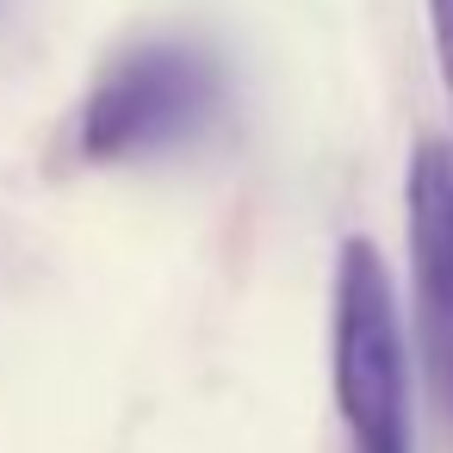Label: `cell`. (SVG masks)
<instances>
[{
  "label": "cell",
  "instance_id": "3",
  "mask_svg": "<svg viewBox=\"0 0 453 453\" xmlns=\"http://www.w3.org/2000/svg\"><path fill=\"white\" fill-rule=\"evenodd\" d=\"M403 205H410V280H416L422 360H428V385L453 422V143H441V137L416 143Z\"/></svg>",
  "mask_w": 453,
  "mask_h": 453
},
{
  "label": "cell",
  "instance_id": "1",
  "mask_svg": "<svg viewBox=\"0 0 453 453\" xmlns=\"http://www.w3.org/2000/svg\"><path fill=\"white\" fill-rule=\"evenodd\" d=\"M230 106V75L218 50L193 38H150L106 63V75L81 100V156L112 168V162H150L168 150L199 143Z\"/></svg>",
  "mask_w": 453,
  "mask_h": 453
},
{
  "label": "cell",
  "instance_id": "4",
  "mask_svg": "<svg viewBox=\"0 0 453 453\" xmlns=\"http://www.w3.org/2000/svg\"><path fill=\"white\" fill-rule=\"evenodd\" d=\"M428 26H434V57H441V75L453 94V0H428Z\"/></svg>",
  "mask_w": 453,
  "mask_h": 453
},
{
  "label": "cell",
  "instance_id": "2",
  "mask_svg": "<svg viewBox=\"0 0 453 453\" xmlns=\"http://www.w3.org/2000/svg\"><path fill=\"white\" fill-rule=\"evenodd\" d=\"M329 379L348 453H410V354L391 273L366 236H348L335 255Z\"/></svg>",
  "mask_w": 453,
  "mask_h": 453
}]
</instances>
